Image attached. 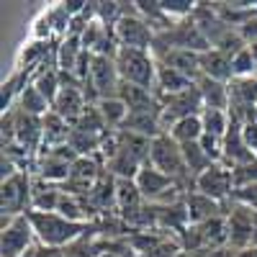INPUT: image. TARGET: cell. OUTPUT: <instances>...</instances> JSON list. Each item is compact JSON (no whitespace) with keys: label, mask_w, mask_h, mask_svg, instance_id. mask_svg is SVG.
I'll use <instances>...</instances> for the list:
<instances>
[{"label":"cell","mask_w":257,"mask_h":257,"mask_svg":"<svg viewBox=\"0 0 257 257\" xmlns=\"http://www.w3.org/2000/svg\"><path fill=\"white\" fill-rule=\"evenodd\" d=\"M82 52H85L82 41L77 36H64L62 41H57V70L59 72H75Z\"/></svg>","instance_id":"e0dca14e"},{"label":"cell","mask_w":257,"mask_h":257,"mask_svg":"<svg viewBox=\"0 0 257 257\" xmlns=\"http://www.w3.org/2000/svg\"><path fill=\"white\" fill-rule=\"evenodd\" d=\"M201 123H203V134H211V137H216V139H224L226 132H229V126H231V118H229V111L203 108Z\"/></svg>","instance_id":"7402d4cb"},{"label":"cell","mask_w":257,"mask_h":257,"mask_svg":"<svg viewBox=\"0 0 257 257\" xmlns=\"http://www.w3.org/2000/svg\"><path fill=\"white\" fill-rule=\"evenodd\" d=\"M193 82L190 77H185L183 72L173 70V67H167V64L157 62V85H155V95L157 98H167V95H178L188 88H193Z\"/></svg>","instance_id":"4fadbf2b"},{"label":"cell","mask_w":257,"mask_h":257,"mask_svg":"<svg viewBox=\"0 0 257 257\" xmlns=\"http://www.w3.org/2000/svg\"><path fill=\"white\" fill-rule=\"evenodd\" d=\"M237 257H257V247H247V249H239Z\"/></svg>","instance_id":"4316f807"},{"label":"cell","mask_w":257,"mask_h":257,"mask_svg":"<svg viewBox=\"0 0 257 257\" xmlns=\"http://www.w3.org/2000/svg\"><path fill=\"white\" fill-rule=\"evenodd\" d=\"M31 198H34V175L31 173H16L3 180L0 185V211L3 219H16L31 211Z\"/></svg>","instance_id":"5b68a950"},{"label":"cell","mask_w":257,"mask_h":257,"mask_svg":"<svg viewBox=\"0 0 257 257\" xmlns=\"http://www.w3.org/2000/svg\"><path fill=\"white\" fill-rule=\"evenodd\" d=\"M44 144H41V152H47V149H57V147H64L70 142V134H72V126L64 121L59 113L49 111L44 118ZM39 152V155H41Z\"/></svg>","instance_id":"5bb4252c"},{"label":"cell","mask_w":257,"mask_h":257,"mask_svg":"<svg viewBox=\"0 0 257 257\" xmlns=\"http://www.w3.org/2000/svg\"><path fill=\"white\" fill-rule=\"evenodd\" d=\"M231 72H234V80H237V77H254L257 75V62H254L249 47L242 49L237 57H231Z\"/></svg>","instance_id":"cb8c5ba5"},{"label":"cell","mask_w":257,"mask_h":257,"mask_svg":"<svg viewBox=\"0 0 257 257\" xmlns=\"http://www.w3.org/2000/svg\"><path fill=\"white\" fill-rule=\"evenodd\" d=\"M36 234L31 226L29 213L16 219H3V229H0V257H26L36 247Z\"/></svg>","instance_id":"8992f818"},{"label":"cell","mask_w":257,"mask_h":257,"mask_svg":"<svg viewBox=\"0 0 257 257\" xmlns=\"http://www.w3.org/2000/svg\"><path fill=\"white\" fill-rule=\"evenodd\" d=\"M137 188L142 190V196L147 203H155V206H165V203H175V201H183L185 193L173 178H167L165 173H160V170H155L152 165H144L139 170V175L134 178Z\"/></svg>","instance_id":"277c9868"},{"label":"cell","mask_w":257,"mask_h":257,"mask_svg":"<svg viewBox=\"0 0 257 257\" xmlns=\"http://www.w3.org/2000/svg\"><path fill=\"white\" fill-rule=\"evenodd\" d=\"M226 239L231 249H247L252 247V219H254V208L239 203V201H229L226 203Z\"/></svg>","instance_id":"9c48e42d"},{"label":"cell","mask_w":257,"mask_h":257,"mask_svg":"<svg viewBox=\"0 0 257 257\" xmlns=\"http://www.w3.org/2000/svg\"><path fill=\"white\" fill-rule=\"evenodd\" d=\"M62 201V185H52L34 178V198H31V211H57Z\"/></svg>","instance_id":"2e32d148"},{"label":"cell","mask_w":257,"mask_h":257,"mask_svg":"<svg viewBox=\"0 0 257 257\" xmlns=\"http://www.w3.org/2000/svg\"><path fill=\"white\" fill-rule=\"evenodd\" d=\"M18 108L24 111V113H29V116H39V118H44L49 111H52V105H49V100L41 95L34 85H29V88L21 93V98H18Z\"/></svg>","instance_id":"44dd1931"},{"label":"cell","mask_w":257,"mask_h":257,"mask_svg":"<svg viewBox=\"0 0 257 257\" xmlns=\"http://www.w3.org/2000/svg\"><path fill=\"white\" fill-rule=\"evenodd\" d=\"M201 77H211L216 82H224L229 85L234 80V72H231V57H226L224 52L219 49H208L201 54Z\"/></svg>","instance_id":"7c38bea8"},{"label":"cell","mask_w":257,"mask_h":257,"mask_svg":"<svg viewBox=\"0 0 257 257\" xmlns=\"http://www.w3.org/2000/svg\"><path fill=\"white\" fill-rule=\"evenodd\" d=\"M170 137H173L178 144H193V142H201L203 137V123H201V116H188V118H180L170 126Z\"/></svg>","instance_id":"ffe728a7"},{"label":"cell","mask_w":257,"mask_h":257,"mask_svg":"<svg viewBox=\"0 0 257 257\" xmlns=\"http://www.w3.org/2000/svg\"><path fill=\"white\" fill-rule=\"evenodd\" d=\"M31 85L49 100V105H54V100H57V95L62 90V75H59L57 67H44V70L34 72Z\"/></svg>","instance_id":"d6986e66"},{"label":"cell","mask_w":257,"mask_h":257,"mask_svg":"<svg viewBox=\"0 0 257 257\" xmlns=\"http://www.w3.org/2000/svg\"><path fill=\"white\" fill-rule=\"evenodd\" d=\"M252 247H257V211H254V219H252Z\"/></svg>","instance_id":"83f0119b"},{"label":"cell","mask_w":257,"mask_h":257,"mask_svg":"<svg viewBox=\"0 0 257 257\" xmlns=\"http://www.w3.org/2000/svg\"><path fill=\"white\" fill-rule=\"evenodd\" d=\"M193 190L203 193V196L219 201V203H229L234 198V193H237V180H234V170L216 162L211 165L208 170H203V173L193 180Z\"/></svg>","instance_id":"ba28073f"},{"label":"cell","mask_w":257,"mask_h":257,"mask_svg":"<svg viewBox=\"0 0 257 257\" xmlns=\"http://www.w3.org/2000/svg\"><path fill=\"white\" fill-rule=\"evenodd\" d=\"M29 219H31V226H34V234H36V242L41 247L64 249L90 231V224L70 221L57 211H29Z\"/></svg>","instance_id":"6da1fadb"},{"label":"cell","mask_w":257,"mask_h":257,"mask_svg":"<svg viewBox=\"0 0 257 257\" xmlns=\"http://www.w3.org/2000/svg\"><path fill=\"white\" fill-rule=\"evenodd\" d=\"M242 126L239 121H234L231 118V126H229V132L224 137V157H221V165L231 167V170H237V167H244L249 162H254L257 157L249 152V147L244 142V134H242Z\"/></svg>","instance_id":"30bf717a"},{"label":"cell","mask_w":257,"mask_h":257,"mask_svg":"<svg viewBox=\"0 0 257 257\" xmlns=\"http://www.w3.org/2000/svg\"><path fill=\"white\" fill-rule=\"evenodd\" d=\"M116 67H118L121 82L137 85V88H144V90L155 93V85H157V57L152 52L121 47L118 54H116Z\"/></svg>","instance_id":"7a4b0ae2"},{"label":"cell","mask_w":257,"mask_h":257,"mask_svg":"<svg viewBox=\"0 0 257 257\" xmlns=\"http://www.w3.org/2000/svg\"><path fill=\"white\" fill-rule=\"evenodd\" d=\"M34 257H67V254H64V249H59V247H41V244H36Z\"/></svg>","instance_id":"484cf974"},{"label":"cell","mask_w":257,"mask_h":257,"mask_svg":"<svg viewBox=\"0 0 257 257\" xmlns=\"http://www.w3.org/2000/svg\"><path fill=\"white\" fill-rule=\"evenodd\" d=\"M185 208H188L190 224H203V221H211V219L224 216L226 213L224 203L203 196V193H198V190H188L185 193Z\"/></svg>","instance_id":"8fae6325"},{"label":"cell","mask_w":257,"mask_h":257,"mask_svg":"<svg viewBox=\"0 0 257 257\" xmlns=\"http://www.w3.org/2000/svg\"><path fill=\"white\" fill-rule=\"evenodd\" d=\"M149 165L160 173H165L167 178H173L180 188L183 183H193L188 167H185V157H183V147L170 137V134H160L149 144Z\"/></svg>","instance_id":"3957f363"},{"label":"cell","mask_w":257,"mask_h":257,"mask_svg":"<svg viewBox=\"0 0 257 257\" xmlns=\"http://www.w3.org/2000/svg\"><path fill=\"white\" fill-rule=\"evenodd\" d=\"M201 98H203V108H213V111H229V85L216 82L211 77H198L196 80Z\"/></svg>","instance_id":"9a60e30c"},{"label":"cell","mask_w":257,"mask_h":257,"mask_svg":"<svg viewBox=\"0 0 257 257\" xmlns=\"http://www.w3.org/2000/svg\"><path fill=\"white\" fill-rule=\"evenodd\" d=\"M113 34L118 39V47H128V49H144L152 52L155 47V29L137 13V8H123V16L118 18V24L113 26Z\"/></svg>","instance_id":"52a82bcc"},{"label":"cell","mask_w":257,"mask_h":257,"mask_svg":"<svg viewBox=\"0 0 257 257\" xmlns=\"http://www.w3.org/2000/svg\"><path fill=\"white\" fill-rule=\"evenodd\" d=\"M242 134H244V142L249 147V152L257 157V121H249L242 126Z\"/></svg>","instance_id":"d4e9b609"},{"label":"cell","mask_w":257,"mask_h":257,"mask_svg":"<svg viewBox=\"0 0 257 257\" xmlns=\"http://www.w3.org/2000/svg\"><path fill=\"white\" fill-rule=\"evenodd\" d=\"M183 147V157H185V167H188V173H190V178L196 180L203 170H208L213 162L206 157V152L201 149V144L198 142H193V144H180Z\"/></svg>","instance_id":"603a6c76"},{"label":"cell","mask_w":257,"mask_h":257,"mask_svg":"<svg viewBox=\"0 0 257 257\" xmlns=\"http://www.w3.org/2000/svg\"><path fill=\"white\" fill-rule=\"evenodd\" d=\"M95 108H98V113L103 116L105 126H108L111 132H118V128H123V123H126V118H128V105H126L118 95H116V98H103V100H98Z\"/></svg>","instance_id":"ac0fdd59"},{"label":"cell","mask_w":257,"mask_h":257,"mask_svg":"<svg viewBox=\"0 0 257 257\" xmlns=\"http://www.w3.org/2000/svg\"><path fill=\"white\" fill-rule=\"evenodd\" d=\"M26 257H34V252H31V254H26Z\"/></svg>","instance_id":"f1b7e54d"}]
</instances>
